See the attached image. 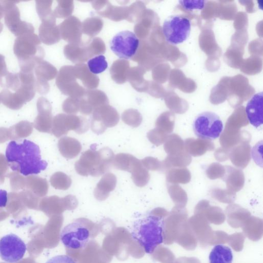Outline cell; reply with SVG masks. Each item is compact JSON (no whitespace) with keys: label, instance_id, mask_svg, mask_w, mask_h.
I'll list each match as a JSON object with an SVG mask.
<instances>
[{"label":"cell","instance_id":"23","mask_svg":"<svg viewBox=\"0 0 263 263\" xmlns=\"http://www.w3.org/2000/svg\"><path fill=\"white\" fill-rule=\"evenodd\" d=\"M51 18L42 21L39 27V39L43 43L50 45L55 41V33L51 26Z\"/></svg>","mask_w":263,"mask_h":263},{"label":"cell","instance_id":"2","mask_svg":"<svg viewBox=\"0 0 263 263\" xmlns=\"http://www.w3.org/2000/svg\"><path fill=\"white\" fill-rule=\"evenodd\" d=\"M5 88L0 92V100L7 107L18 110L30 101L35 94L34 82L21 73L8 72Z\"/></svg>","mask_w":263,"mask_h":263},{"label":"cell","instance_id":"16","mask_svg":"<svg viewBox=\"0 0 263 263\" xmlns=\"http://www.w3.org/2000/svg\"><path fill=\"white\" fill-rule=\"evenodd\" d=\"M116 183L117 178L114 174L108 173L104 174L94 190L95 197L100 201L105 200L110 192L115 189Z\"/></svg>","mask_w":263,"mask_h":263},{"label":"cell","instance_id":"36","mask_svg":"<svg viewBox=\"0 0 263 263\" xmlns=\"http://www.w3.org/2000/svg\"><path fill=\"white\" fill-rule=\"evenodd\" d=\"M10 140L9 128L0 127V143Z\"/></svg>","mask_w":263,"mask_h":263},{"label":"cell","instance_id":"24","mask_svg":"<svg viewBox=\"0 0 263 263\" xmlns=\"http://www.w3.org/2000/svg\"><path fill=\"white\" fill-rule=\"evenodd\" d=\"M51 185L55 189L66 190L71 184V178L62 172L54 173L50 178Z\"/></svg>","mask_w":263,"mask_h":263},{"label":"cell","instance_id":"30","mask_svg":"<svg viewBox=\"0 0 263 263\" xmlns=\"http://www.w3.org/2000/svg\"><path fill=\"white\" fill-rule=\"evenodd\" d=\"M51 3L49 1H35L36 11L42 21L51 18L49 15Z\"/></svg>","mask_w":263,"mask_h":263},{"label":"cell","instance_id":"32","mask_svg":"<svg viewBox=\"0 0 263 263\" xmlns=\"http://www.w3.org/2000/svg\"><path fill=\"white\" fill-rule=\"evenodd\" d=\"M180 4L187 10H201L206 3L205 1H179Z\"/></svg>","mask_w":263,"mask_h":263},{"label":"cell","instance_id":"9","mask_svg":"<svg viewBox=\"0 0 263 263\" xmlns=\"http://www.w3.org/2000/svg\"><path fill=\"white\" fill-rule=\"evenodd\" d=\"M139 40L136 34L129 30H124L115 35L110 42L111 51L119 58L131 59L136 53Z\"/></svg>","mask_w":263,"mask_h":263},{"label":"cell","instance_id":"35","mask_svg":"<svg viewBox=\"0 0 263 263\" xmlns=\"http://www.w3.org/2000/svg\"><path fill=\"white\" fill-rule=\"evenodd\" d=\"M5 57L0 54V85H3L2 78L8 73Z\"/></svg>","mask_w":263,"mask_h":263},{"label":"cell","instance_id":"13","mask_svg":"<svg viewBox=\"0 0 263 263\" xmlns=\"http://www.w3.org/2000/svg\"><path fill=\"white\" fill-rule=\"evenodd\" d=\"M38 115L33 123V127L42 133H51L52 125L51 107L48 101L40 98L36 103Z\"/></svg>","mask_w":263,"mask_h":263},{"label":"cell","instance_id":"17","mask_svg":"<svg viewBox=\"0 0 263 263\" xmlns=\"http://www.w3.org/2000/svg\"><path fill=\"white\" fill-rule=\"evenodd\" d=\"M58 147L62 156L67 159L74 158L82 150L81 144L77 139L66 136L60 139Z\"/></svg>","mask_w":263,"mask_h":263},{"label":"cell","instance_id":"7","mask_svg":"<svg viewBox=\"0 0 263 263\" xmlns=\"http://www.w3.org/2000/svg\"><path fill=\"white\" fill-rule=\"evenodd\" d=\"M223 129L222 120L212 111H206L198 114L193 123L194 134L203 140H213L218 138Z\"/></svg>","mask_w":263,"mask_h":263},{"label":"cell","instance_id":"22","mask_svg":"<svg viewBox=\"0 0 263 263\" xmlns=\"http://www.w3.org/2000/svg\"><path fill=\"white\" fill-rule=\"evenodd\" d=\"M66 123L68 131L73 130L78 134L85 133L89 128L86 119L76 116H66Z\"/></svg>","mask_w":263,"mask_h":263},{"label":"cell","instance_id":"20","mask_svg":"<svg viewBox=\"0 0 263 263\" xmlns=\"http://www.w3.org/2000/svg\"><path fill=\"white\" fill-rule=\"evenodd\" d=\"M139 161L131 154L119 153L114 156L112 166L116 169L130 173Z\"/></svg>","mask_w":263,"mask_h":263},{"label":"cell","instance_id":"15","mask_svg":"<svg viewBox=\"0 0 263 263\" xmlns=\"http://www.w3.org/2000/svg\"><path fill=\"white\" fill-rule=\"evenodd\" d=\"M54 72L53 68L47 62L42 60L38 62L33 70L36 91L41 94L46 93L48 85L46 80L52 79Z\"/></svg>","mask_w":263,"mask_h":263},{"label":"cell","instance_id":"31","mask_svg":"<svg viewBox=\"0 0 263 263\" xmlns=\"http://www.w3.org/2000/svg\"><path fill=\"white\" fill-rule=\"evenodd\" d=\"M19 197L22 202L28 205H34L40 201V197L34 194L32 192L24 189L18 192Z\"/></svg>","mask_w":263,"mask_h":263},{"label":"cell","instance_id":"18","mask_svg":"<svg viewBox=\"0 0 263 263\" xmlns=\"http://www.w3.org/2000/svg\"><path fill=\"white\" fill-rule=\"evenodd\" d=\"M49 185L45 178L36 175H29L25 177V189L39 197L45 196L48 191Z\"/></svg>","mask_w":263,"mask_h":263},{"label":"cell","instance_id":"33","mask_svg":"<svg viewBox=\"0 0 263 263\" xmlns=\"http://www.w3.org/2000/svg\"><path fill=\"white\" fill-rule=\"evenodd\" d=\"M9 165L5 156L0 153V184L4 183L5 178L8 174Z\"/></svg>","mask_w":263,"mask_h":263},{"label":"cell","instance_id":"1","mask_svg":"<svg viewBox=\"0 0 263 263\" xmlns=\"http://www.w3.org/2000/svg\"><path fill=\"white\" fill-rule=\"evenodd\" d=\"M5 157L12 171L25 176L38 174L48 165L42 159L39 146L26 139L11 141L7 146Z\"/></svg>","mask_w":263,"mask_h":263},{"label":"cell","instance_id":"3","mask_svg":"<svg viewBox=\"0 0 263 263\" xmlns=\"http://www.w3.org/2000/svg\"><path fill=\"white\" fill-rule=\"evenodd\" d=\"M132 238L147 254H152L164 240V221L149 214L135 221L130 229Z\"/></svg>","mask_w":263,"mask_h":263},{"label":"cell","instance_id":"14","mask_svg":"<svg viewBox=\"0 0 263 263\" xmlns=\"http://www.w3.org/2000/svg\"><path fill=\"white\" fill-rule=\"evenodd\" d=\"M262 92L254 94L246 106L247 119L250 123L255 127L262 124Z\"/></svg>","mask_w":263,"mask_h":263},{"label":"cell","instance_id":"5","mask_svg":"<svg viewBox=\"0 0 263 263\" xmlns=\"http://www.w3.org/2000/svg\"><path fill=\"white\" fill-rule=\"evenodd\" d=\"M114 156L112 151L107 147L98 151L93 148L88 149L82 154L75 163L76 171L83 176L99 177L110 169Z\"/></svg>","mask_w":263,"mask_h":263},{"label":"cell","instance_id":"11","mask_svg":"<svg viewBox=\"0 0 263 263\" xmlns=\"http://www.w3.org/2000/svg\"><path fill=\"white\" fill-rule=\"evenodd\" d=\"M27 247L17 235L8 234L0 239V257L5 262L15 263L24 257Z\"/></svg>","mask_w":263,"mask_h":263},{"label":"cell","instance_id":"37","mask_svg":"<svg viewBox=\"0 0 263 263\" xmlns=\"http://www.w3.org/2000/svg\"><path fill=\"white\" fill-rule=\"evenodd\" d=\"M8 200V193L6 191L0 189V209L6 206Z\"/></svg>","mask_w":263,"mask_h":263},{"label":"cell","instance_id":"38","mask_svg":"<svg viewBox=\"0 0 263 263\" xmlns=\"http://www.w3.org/2000/svg\"><path fill=\"white\" fill-rule=\"evenodd\" d=\"M3 28V24L0 22V33L2 32Z\"/></svg>","mask_w":263,"mask_h":263},{"label":"cell","instance_id":"27","mask_svg":"<svg viewBox=\"0 0 263 263\" xmlns=\"http://www.w3.org/2000/svg\"><path fill=\"white\" fill-rule=\"evenodd\" d=\"M87 66L90 71L93 74L100 73L107 68V62L103 55L96 56L87 62Z\"/></svg>","mask_w":263,"mask_h":263},{"label":"cell","instance_id":"26","mask_svg":"<svg viewBox=\"0 0 263 263\" xmlns=\"http://www.w3.org/2000/svg\"><path fill=\"white\" fill-rule=\"evenodd\" d=\"M134 183L138 186H144L148 180V174L139 160L130 172Z\"/></svg>","mask_w":263,"mask_h":263},{"label":"cell","instance_id":"28","mask_svg":"<svg viewBox=\"0 0 263 263\" xmlns=\"http://www.w3.org/2000/svg\"><path fill=\"white\" fill-rule=\"evenodd\" d=\"M10 180V184L12 192H17L25 189V177L15 172L8 174L6 176Z\"/></svg>","mask_w":263,"mask_h":263},{"label":"cell","instance_id":"4","mask_svg":"<svg viewBox=\"0 0 263 263\" xmlns=\"http://www.w3.org/2000/svg\"><path fill=\"white\" fill-rule=\"evenodd\" d=\"M40 44L39 37L34 33L23 34L15 40L13 52L18 59L21 71H33L36 64L42 60L44 52Z\"/></svg>","mask_w":263,"mask_h":263},{"label":"cell","instance_id":"10","mask_svg":"<svg viewBox=\"0 0 263 263\" xmlns=\"http://www.w3.org/2000/svg\"><path fill=\"white\" fill-rule=\"evenodd\" d=\"M5 8V23L9 30L16 36L34 33L33 25L20 18V12L15 5L18 1H2Z\"/></svg>","mask_w":263,"mask_h":263},{"label":"cell","instance_id":"34","mask_svg":"<svg viewBox=\"0 0 263 263\" xmlns=\"http://www.w3.org/2000/svg\"><path fill=\"white\" fill-rule=\"evenodd\" d=\"M46 263H76L73 259L67 255H58L48 259Z\"/></svg>","mask_w":263,"mask_h":263},{"label":"cell","instance_id":"21","mask_svg":"<svg viewBox=\"0 0 263 263\" xmlns=\"http://www.w3.org/2000/svg\"><path fill=\"white\" fill-rule=\"evenodd\" d=\"M33 123L21 121L9 128L10 140H17L30 136L33 131Z\"/></svg>","mask_w":263,"mask_h":263},{"label":"cell","instance_id":"6","mask_svg":"<svg viewBox=\"0 0 263 263\" xmlns=\"http://www.w3.org/2000/svg\"><path fill=\"white\" fill-rule=\"evenodd\" d=\"M87 220L80 218L68 224L60 233V240L68 249H81L85 247L90 239V232L87 226Z\"/></svg>","mask_w":263,"mask_h":263},{"label":"cell","instance_id":"12","mask_svg":"<svg viewBox=\"0 0 263 263\" xmlns=\"http://www.w3.org/2000/svg\"><path fill=\"white\" fill-rule=\"evenodd\" d=\"M119 119L117 112L112 108L98 110L93 116L91 129L96 134H102L107 128L115 126Z\"/></svg>","mask_w":263,"mask_h":263},{"label":"cell","instance_id":"29","mask_svg":"<svg viewBox=\"0 0 263 263\" xmlns=\"http://www.w3.org/2000/svg\"><path fill=\"white\" fill-rule=\"evenodd\" d=\"M122 119L126 124L134 127L138 126L141 122V117L135 110L126 111L122 115Z\"/></svg>","mask_w":263,"mask_h":263},{"label":"cell","instance_id":"8","mask_svg":"<svg viewBox=\"0 0 263 263\" xmlns=\"http://www.w3.org/2000/svg\"><path fill=\"white\" fill-rule=\"evenodd\" d=\"M191 30L190 20L180 15L170 16L164 21L162 26V31L166 41L174 45L186 41Z\"/></svg>","mask_w":263,"mask_h":263},{"label":"cell","instance_id":"25","mask_svg":"<svg viewBox=\"0 0 263 263\" xmlns=\"http://www.w3.org/2000/svg\"><path fill=\"white\" fill-rule=\"evenodd\" d=\"M69 131L66 123V115L59 114L54 117L51 133L57 138L66 135Z\"/></svg>","mask_w":263,"mask_h":263},{"label":"cell","instance_id":"19","mask_svg":"<svg viewBox=\"0 0 263 263\" xmlns=\"http://www.w3.org/2000/svg\"><path fill=\"white\" fill-rule=\"evenodd\" d=\"M233 258L231 249L223 245L214 246L209 256L210 263H232Z\"/></svg>","mask_w":263,"mask_h":263},{"label":"cell","instance_id":"39","mask_svg":"<svg viewBox=\"0 0 263 263\" xmlns=\"http://www.w3.org/2000/svg\"><path fill=\"white\" fill-rule=\"evenodd\" d=\"M0 103H1V100H0Z\"/></svg>","mask_w":263,"mask_h":263}]
</instances>
